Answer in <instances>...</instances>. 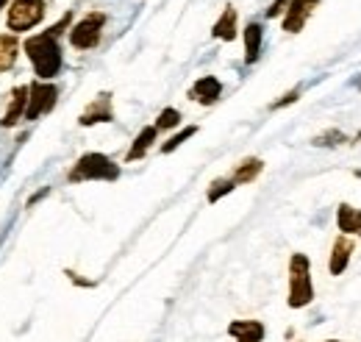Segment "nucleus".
Wrapping results in <instances>:
<instances>
[{"label": "nucleus", "mask_w": 361, "mask_h": 342, "mask_svg": "<svg viewBox=\"0 0 361 342\" xmlns=\"http://www.w3.org/2000/svg\"><path fill=\"white\" fill-rule=\"evenodd\" d=\"M153 126H156V131H159V134H161V131H176L180 126V112H178V109H173V106L161 109Z\"/></svg>", "instance_id": "21"}, {"label": "nucleus", "mask_w": 361, "mask_h": 342, "mask_svg": "<svg viewBox=\"0 0 361 342\" xmlns=\"http://www.w3.org/2000/svg\"><path fill=\"white\" fill-rule=\"evenodd\" d=\"M159 139V131L156 126H145V129L136 134L134 145L128 148V153H126V162H139V159H145L147 156V151L153 148V142Z\"/></svg>", "instance_id": "16"}, {"label": "nucleus", "mask_w": 361, "mask_h": 342, "mask_svg": "<svg viewBox=\"0 0 361 342\" xmlns=\"http://www.w3.org/2000/svg\"><path fill=\"white\" fill-rule=\"evenodd\" d=\"M6 3H8V0H0V8H3V6H6Z\"/></svg>", "instance_id": "27"}, {"label": "nucleus", "mask_w": 361, "mask_h": 342, "mask_svg": "<svg viewBox=\"0 0 361 342\" xmlns=\"http://www.w3.org/2000/svg\"><path fill=\"white\" fill-rule=\"evenodd\" d=\"M325 342H342V340H325Z\"/></svg>", "instance_id": "28"}, {"label": "nucleus", "mask_w": 361, "mask_h": 342, "mask_svg": "<svg viewBox=\"0 0 361 342\" xmlns=\"http://www.w3.org/2000/svg\"><path fill=\"white\" fill-rule=\"evenodd\" d=\"M56 103H59V86L50 84V81H34L28 86V103H25V117L23 120L34 123V120L45 117L56 109Z\"/></svg>", "instance_id": "5"}, {"label": "nucleus", "mask_w": 361, "mask_h": 342, "mask_svg": "<svg viewBox=\"0 0 361 342\" xmlns=\"http://www.w3.org/2000/svg\"><path fill=\"white\" fill-rule=\"evenodd\" d=\"M262 42H264V28L262 23H247L245 28V64H256L262 56Z\"/></svg>", "instance_id": "14"}, {"label": "nucleus", "mask_w": 361, "mask_h": 342, "mask_svg": "<svg viewBox=\"0 0 361 342\" xmlns=\"http://www.w3.org/2000/svg\"><path fill=\"white\" fill-rule=\"evenodd\" d=\"M300 92H303V89H300V86H295V89H292V92H286L281 100L270 103V112H278V109H283V106H292V103H298V100H300Z\"/></svg>", "instance_id": "23"}, {"label": "nucleus", "mask_w": 361, "mask_h": 342, "mask_svg": "<svg viewBox=\"0 0 361 342\" xmlns=\"http://www.w3.org/2000/svg\"><path fill=\"white\" fill-rule=\"evenodd\" d=\"M220 95H223V84H220V78H214V76H203V78H197V81L192 84V89H189V100H197L200 106H212V103H217Z\"/></svg>", "instance_id": "11"}, {"label": "nucleus", "mask_w": 361, "mask_h": 342, "mask_svg": "<svg viewBox=\"0 0 361 342\" xmlns=\"http://www.w3.org/2000/svg\"><path fill=\"white\" fill-rule=\"evenodd\" d=\"M195 134H197V126H186V129H180L178 134H173V136H170V139H167V142H164V145H161L159 151H161V153L167 156V153H173V151H178L180 145H183L186 139H192Z\"/></svg>", "instance_id": "22"}, {"label": "nucleus", "mask_w": 361, "mask_h": 342, "mask_svg": "<svg viewBox=\"0 0 361 342\" xmlns=\"http://www.w3.org/2000/svg\"><path fill=\"white\" fill-rule=\"evenodd\" d=\"M97 123H114V98H111V92H100L78 117V126H84V129L97 126Z\"/></svg>", "instance_id": "7"}, {"label": "nucleus", "mask_w": 361, "mask_h": 342, "mask_svg": "<svg viewBox=\"0 0 361 342\" xmlns=\"http://www.w3.org/2000/svg\"><path fill=\"white\" fill-rule=\"evenodd\" d=\"M17 50H20V42L14 40V34H0V73L14 67Z\"/></svg>", "instance_id": "18"}, {"label": "nucleus", "mask_w": 361, "mask_h": 342, "mask_svg": "<svg viewBox=\"0 0 361 342\" xmlns=\"http://www.w3.org/2000/svg\"><path fill=\"white\" fill-rule=\"evenodd\" d=\"M70 23H73V14L67 11V14H64V17H61V20L56 23V25H50V28H47V34H53V37L59 40V37H61V34H64V31L70 28Z\"/></svg>", "instance_id": "24"}, {"label": "nucleus", "mask_w": 361, "mask_h": 342, "mask_svg": "<svg viewBox=\"0 0 361 342\" xmlns=\"http://www.w3.org/2000/svg\"><path fill=\"white\" fill-rule=\"evenodd\" d=\"M212 37L220 40V42H233L236 40V8L233 6H226V11L220 14V20L212 28Z\"/></svg>", "instance_id": "17"}, {"label": "nucleus", "mask_w": 361, "mask_h": 342, "mask_svg": "<svg viewBox=\"0 0 361 342\" xmlns=\"http://www.w3.org/2000/svg\"><path fill=\"white\" fill-rule=\"evenodd\" d=\"M45 3L42 0H11V8H8V31L11 34H23V31H31L34 25H39L45 20Z\"/></svg>", "instance_id": "4"}, {"label": "nucleus", "mask_w": 361, "mask_h": 342, "mask_svg": "<svg viewBox=\"0 0 361 342\" xmlns=\"http://www.w3.org/2000/svg\"><path fill=\"white\" fill-rule=\"evenodd\" d=\"M356 254V242L350 240V237H345V234H339L336 240H334V245H331V259H328V273L331 276H342L345 270H348V264H350V259Z\"/></svg>", "instance_id": "9"}, {"label": "nucleus", "mask_w": 361, "mask_h": 342, "mask_svg": "<svg viewBox=\"0 0 361 342\" xmlns=\"http://www.w3.org/2000/svg\"><path fill=\"white\" fill-rule=\"evenodd\" d=\"M25 103H28V86H17V89L11 92V100H8L6 112H3V117H0V126H3V129L17 126V123L25 117Z\"/></svg>", "instance_id": "12"}, {"label": "nucleus", "mask_w": 361, "mask_h": 342, "mask_svg": "<svg viewBox=\"0 0 361 342\" xmlns=\"http://www.w3.org/2000/svg\"><path fill=\"white\" fill-rule=\"evenodd\" d=\"M67 276H70V281L73 284H78V287H94V281H87V278H78L73 270H67Z\"/></svg>", "instance_id": "26"}, {"label": "nucleus", "mask_w": 361, "mask_h": 342, "mask_svg": "<svg viewBox=\"0 0 361 342\" xmlns=\"http://www.w3.org/2000/svg\"><path fill=\"white\" fill-rule=\"evenodd\" d=\"M228 337H233V342H264L267 326L262 320H231Z\"/></svg>", "instance_id": "10"}, {"label": "nucleus", "mask_w": 361, "mask_h": 342, "mask_svg": "<svg viewBox=\"0 0 361 342\" xmlns=\"http://www.w3.org/2000/svg\"><path fill=\"white\" fill-rule=\"evenodd\" d=\"M103 25H106V14L103 11H92L84 20H78L73 28H70V45L75 50H92L100 45L103 37Z\"/></svg>", "instance_id": "6"}, {"label": "nucleus", "mask_w": 361, "mask_h": 342, "mask_svg": "<svg viewBox=\"0 0 361 342\" xmlns=\"http://www.w3.org/2000/svg\"><path fill=\"white\" fill-rule=\"evenodd\" d=\"M345 142H350V136L348 134H342L339 129H331V131H322L319 136H314V148H339V145H345Z\"/></svg>", "instance_id": "20"}, {"label": "nucleus", "mask_w": 361, "mask_h": 342, "mask_svg": "<svg viewBox=\"0 0 361 342\" xmlns=\"http://www.w3.org/2000/svg\"><path fill=\"white\" fill-rule=\"evenodd\" d=\"M236 189V184L231 181V175L228 178H214L212 184H209V192H206V201L209 204H217V201H223L226 195H231Z\"/></svg>", "instance_id": "19"}, {"label": "nucleus", "mask_w": 361, "mask_h": 342, "mask_svg": "<svg viewBox=\"0 0 361 342\" xmlns=\"http://www.w3.org/2000/svg\"><path fill=\"white\" fill-rule=\"evenodd\" d=\"M262 172H264V162H262V159H256V156H247V159H242V162L233 167L231 181H233L236 187H242V184H253Z\"/></svg>", "instance_id": "15"}, {"label": "nucleus", "mask_w": 361, "mask_h": 342, "mask_svg": "<svg viewBox=\"0 0 361 342\" xmlns=\"http://www.w3.org/2000/svg\"><path fill=\"white\" fill-rule=\"evenodd\" d=\"M319 0H289L286 11H283V31L286 34H300L303 25L309 23V17L314 14Z\"/></svg>", "instance_id": "8"}, {"label": "nucleus", "mask_w": 361, "mask_h": 342, "mask_svg": "<svg viewBox=\"0 0 361 342\" xmlns=\"http://www.w3.org/2000/svg\"><path fill=\"white\" fill-rule=\"evenodd\" d=\"M23 50L28 53L31 64H34V73L39 76V81H53L61 67H64V53H61V45L53 34H34L23 42Z\"/></svg>", "instance_id": "1"}, {"label": "nucleus", "mask_w": 361, "mask_h": 342, "mask_svg": "<svg viewBox=\"0 0 361 342\" xmlns=\"http://www.w3.org/2000/svg\"><path fill=\"white\" fill-rule=\"evenodd\" d=\"M286 6H289V0H275V3H272L270 8H267V17H278V14H283V11H286Z\"/></svg>", "instance_id": "25"}, {"label": "nucleus", "mask_w": 361, "mask_h": 342, "mask_svg": "<svg viewBox=\"0 0 361 342\" xmlns=\"http://www.w3.org/2000/svg\"><path fill=\"white\" fill-rule=\"evenodd\" d=\"M336 225L345 237H361V209L350 204H339L336 209Z\"/></svg>", "instance_id": "13"}, {"label": "nucleus", "mask_w": 361, "mask_h": 342, "mask_svg": "<svg viewBox=\"0 0 361 342\" xmlns=\"http://www.w3.org/2000/svg\"><path fill=\"white\" fill-rule=\"evenodd\" d=\"M120 165L109 159L106 153H84L67 172L70 184H84V181H117Z\"/></svg>", "instance_id": "3"}, {"label": "nucleus", "mask_w": 361, "mask_h": 342, "mask_svg": "<svg viewBox=\"0 0 361 342\" xmlns=\"http://www.w3.org/2000/svg\"><path fill=\"white\" fill-rule=\"evenodd\" d=\"M314 300V281H312V259L306 254H292L289 259V309H306Z\"/></svg>", "instance_id": "2"}]
</instances>
